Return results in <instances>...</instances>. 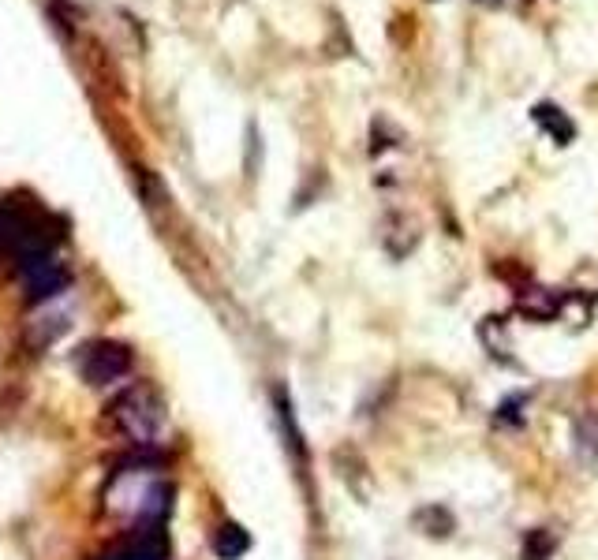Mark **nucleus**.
Returning a JSON list of instances; mask_svg holds the SVG:
<instances>
[{"mask_svg": "<svg viewBox=\"0 0 598 560\" xmlns=\"http://www.w3.org/2000/svg\"><path fill=\"white\" fill-rule=\"evenodd\" d=\"M23 273V284H27V299L30 303H45V299H53L60 295L68 284H72V273L64 262H57V254H42V258H30L19 266Z\"/></svg>", "mask_w": 598, "mask_h": 560, "instance_id": "20e7f679", "label": "nucleus"}, {"mask_svg": "<svg viewBox=\"0 0 598 560\" xmlns=\"http://www.w3.org/2000/svg\"><path fill=\"white\" fill-rule=\"evenodd\" d=\"M557 310H561V299L554 292H546V288L520 292V314H527L531 322H550V318H557Z\"/></svg>", "mask_w": 598, "mask_h": 560, "instance_id": "0eeeda50", "label": "nucleus"}, {"mask_svg": "<svg viewBox=\"0 0 598 560\" xmlns=\"http://www.w3.org/2000/svg\"><path fill=\"white\" fill-rule=\"evenodd\" d=\"M572 448H576V460L580 467H595L598 463V411H587L576 419V430H572Z\"/></svg>", "mask_w": 598, "mask_h": 560, "instance_id": "423d86ee", "label": "nucleus"}, {"mask_svg": "<svg viewBox=\"0 0 598 560\" xmlns=\"http://www.w3.org/2000/svg\"><path fill=\"white\" fill-rule=\"evenodd\" d=\"M531 120L557 142V146H569L576 139V124L569 120V112H561L554 101H539L535 109H531Z\"/></svg>", "mask_w": 598, "mask_h": 560, "instance_id": "39448f33", "label": "nucleus"}, {"mask_svg": "<svg viewBox=\"0 0 598 560\" xmlns=\"http://www.w3.org/2000/svg\"><path fill=\"white\" fill-rule=\"evenodd\" d=\"M109 419H113L116 430L124 437H131L135 445L150 448L154 437L161 434V426H165V404H161L157 389H150L146 381H135V385H128V389H120L113 396Z\"/></svg>", "mask_w": 598, "mask_h": 560, "instance_id": "f257e3e1", "label": "nucleus"}, {"mask_svg": "<svg viewBox=\"0 0 598 560\" xmlns=\"http://www.w3.org/2000/svg\"><path fill=\"white\" fill-rule=\"evenodd\" d=\"M557 553V538L554 531H546V527H539V531H531L524 538V560H550Z\"/></svg>", "mask_w": 598, "mask_h": 560, "instance_id": "6e6552de", "label": "nucleus"}, {"mask_svg": "<svg viewBox=\"0 0 598 560\" xmlns=\"http://www.w3.org/2000/svg\"><path fill=\"white\" fill-rule=\"evenodd\" d=\"M243 549H247V538H243L240 527H225L221 538H217V553H221L225 560H232V557H240Z\"/></svg>", "mask_w": 598, "mask_h": 560, "instance_id": "1a4fd4ad", "label": "nucleus"}, {"mask_svg": "<svg viewBox=\"0 0 598 560\" xmlns=\"http://www.w3.org/2000/svg\"><path fill=\"white\" fill-rule=\"evenodd\" d=\"M131 366H135L131 348L120 340H86L83 348L75 351V370L83 374L86 385H98V389L124 381Z\"/></svg>", "mask_w": 598, "mask_h": 560, "instance_id": "f03ea898", "label": "nucleus"}, {"mask_svg": "<svg viewBox=\"0 0 598 560\" xmlns=\"http://www.w3.org/2000/svg\"><path fill=\"white\" fill-rule=\"evenodd\" d=\"M98 560H169V538L161 531V519L135 523L113 549H105Z\"/></svg>", "mask_w": 598, "mask_h": 560, "instance_id": "7ed1b4c3", "label": "nucleus"}]
</instances>
